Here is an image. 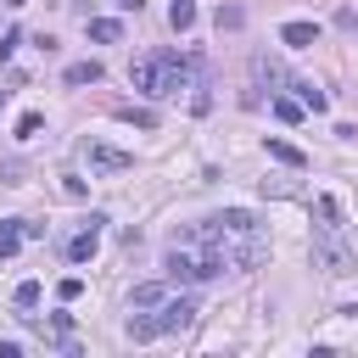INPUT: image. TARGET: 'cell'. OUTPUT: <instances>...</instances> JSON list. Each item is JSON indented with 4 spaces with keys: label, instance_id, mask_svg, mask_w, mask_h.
I'll list each match as a JSON object with an SVG mask.
<instances>
[{
    "label": "cell",
    "instance_id": "cell-1",
    "mask_svg": "<svg viewBox=\"0 0 358 358\" xmlns=\"http://www.w3.org/2000/svg\"><path fill=\"white\" fill-rule=\"evenodd\" d=\"M190 246H201L207 257H218L224 268H257L268 257V229L257 224V213L246 207H224L213 218H201L190 229Z\"/></svg>",
    "mask_w": 358,
    "mask_h": 358
},
{
    "label": "cell",
    "instance_id": "cell-2",
    "mask_svg": "<svg viewBox=\"0 0 358 358\" xmlns=\"http://www.w3.org/2000/svg\"><path fill=\"white\" fill-rule=\"evenodd\" d=\"M129 84L140 95H151V101H173L179 90H196L207 78H201V62L196 56H185V50H151V56H140L129 67Z\"/></svg>",
    "mask_w": 358,
    "mask_h": 358
},
{
    "label": "cell",
    "instance_id": "cell-3",
    "mask_svg": "<svg viewBox=\"0 0 358 358\" xmlns=\"http://www.w3.org/2000/svg\"><path fill=\"white\" fill-rule=\"evenodd\" d=\"M190 319H196V296H168L157 313H129L123 336H129V341H157V336H168V330H185Z\"/></svg>",
    "mask_w": 358,
    "mask_h": 358
},
{
    "label": "cell",
    "instance_id": "cell-4",
    "mask_svg": "<svg viewBox=\"0 0 358 358\" xmlns=\"http://www.w3.org/2000/svg\"><path fill=\"white\" fill-rule=\"evenodd\" d=\"M313 268H324L330 280H341V274L358 268V257H352V246L341 241V229H330V224L313 229Z\"/></svg>",
    "mask_w": 358,
    "mask_h": 358
},
{
    "label": "cell",
    "instance_id": "cell-5",
    "mask_svg": "<svg viewBox=\"0 0 358 358\" xmlns=\"http://www.w3.org/2000/svg\"><path fill=\"white\" fill-rule=\"evenodd\" d=\"M84 162H90V173H129V168H134V151L90 134V140H84Z\"/></svg>",
    "mask_w": 358,
    "mask_h": 358
},
{
    "label": "cell",
    "instance_id": "cell-6",
    "mask_svg": "<svg viewBox=\"0 0 358 358\" xmlns=\"http://www.w3.org/2000/svg\"><path fill=\"white\" fill-rule=\"evenodd\" d=\"M252 84L257 90H296V73H285V62H274V56H252Z\"/></svg>",
    "mask_w": 358,
    "mask_h": 358
},
{
    "label": "cell",
    "instance_id": "cell-7",
    "mask_svg": "<svg viewBox=\"0 0 358 358\" xmlns=\"http://www.w3.org/2000/svg\"><path fill=\"white\" fill-rule=\"evenodd\" d=\"M101 224H106V218H101V213H90V218H84V229L67 241V257H73V263H90V257L101 252Z\"/></svg>",
    "mask_w": 358,
    "mask_h": 358
},
{
    "label": "cell",
    "instance_id": "cell-8",
    "mask_svg": "<svg viewBox=\"0 0 358 358\" xmlns=\"http://www.w3.org/2000/svg\"><path fill=\"white\" fill-rule=\"evenodd\" d=\"M268 157H274V162H285V168H296V173L308 168V151H302V145H291V140H280V134H268Z\"/></svg>",
    "mask_w": 358,
    "mask_h": 358
},
{
    "label": "cell",
    "instance_id": "cell-9",
    "mask_svg": "<svg viewBox=\"0 0 358 358\" xmlns=\"http://www.w3.org/2000/svg\"><path fill=\"white\" fill-rule=\"evenodd\" d=\"M280 39H285L291 50H308V45H319V22H285Z\"/></svg>",
    "mask_w": 358,
    "mask_h": 358
},
{
    "label": "cell",
    "instance_id": "cell-10",
    "mask_svg": "<svg viewBox=\"0 0 358 358\" xmlns=\"http://www.w3.org/2000/svg\"><path fill=\"white\" fill-rule=\"evenodd\" d=\"M162 302H168V285L162 280H145V285L129 291V308H162Z\"/></svg>",
    "mask_w": 358,
    "mask_h": 358
},
{
    "label": "cell",
    "instance_id": "cell-11",
    "mask_svg": "<svg viewBox=\"0 0 358 358\" xmlns=\"http://www.w3.org/2000/svg\"><path fill=\"white\" fill-rule=\"evenodd\" d=\"M22 224H28V218H6V224H0V257H17V246L28 241Z\"/></svg>",
    "mask_w": 358,
    "mask_h": 358
},
{
    "label": "cell",
    "instance_id": "cell-12",
    "mask_svg": "<svg viewBox=\"0 0 358 358\" xmlns=\"http://www.w3.org/2000/svg\"><path fill=\"white\" fill-rule=\"evenodd\" d=\"M90 39H95V45H117V39H123V22H117V17H95V22H90Z\"/></svg>",
    "mask_w": 358,
    "mask_h": 358
},
{
    "label": "cell",
    "instance_id": "cell-13",
    "mask_svg": "<svg viewBox=\"0 0 358 358\" xmlns=\"http://www.w3.org/2000/svg\"><path fill=\"white\" fill-rule=\"evenodd\" d=\"M168 22H173V34H190V22H196V0H173V6H168Z\"/></svg>",
    "mask_w": 358,
    "mask_h": 358
},
{
    "label": "cell",
    "instance_id": "cell-14",
    "mask_svg": "<svg viewBox=\"0 0 358 358\" xmlns=\"http://www.w3.org/2000/svg\"><path fill=\"white\" fill-rule=\"evenodd\" d=\"M62 78H67V84H101V62H73Z\"/></svg>",
    "mask_w": 358,
    "mask_h": 358
},
{
    "label": "cell",
    "instance_id": "cell-15",
    "mask_svg": "<svg viewBox=\"0 0 358 358\" xmlns=\"http://www.w3.org/2000/svg\"><path fill=\"white\" fill-rule=\"evenodd\" d=\"M112 112H117L123 123H134V129H157V112H151V106H112Z\"/></svg>",
    "mask_w": 358,
    "mask_h": 358
},
{
    "label": "cell",
    "instance_id": "cell-16",
    "mask_svg": "<svg viewBox=\"0 0 358 358\" xmlns=\"http://www.w3.org/2000/svg\"><path fill=\"white\" fill-rule=\"evenodd\" d=\"M302 112H308L302 101H291V95H274V117H280V123H302Z\"/></svg>",
    "mask_w": 358,
    "mask_h": 358
},
{
    "label": "cell",
    "instance_id": "cell-17",
    "mask_svg": "<svg viewBox=\"0 0 358 358\" xmlns=\"http://www.w3.org/2000/svg\"><path fill=\"white\" fill-rule=\"evenodd\" d=\"M296 101H302L308 112H324V95H319V84H308V78H296Z\"/></svg>",
    "mask_w": 358,
    "mask_h": 358
},
{
    "label": "cell",
    "instance_id": "cell-18",
    "mask_svg": "<svg viewBox=\"0 0 358 358\" xmlns=\"http://www.w3.org/2000/svg\"><path fill=\"white\" fill-rule=\"evenodd\" d=\"M313 213H319V224L341 229V207H336V196H319V201H313Z\"/></svg>",
    "mask_w": 358,
    "mask_h": 358
},
{
    "label": "cell",
    "instance_id": "cell-19",
    "mask_svg": "<svg viewBox=\"0 0 358 358\" xmlns=\"http://www.w3.org/2000/svg\"><path fill=\"white\" fill-rule=\"evenodd\" d=\"M39 129H45L39 112H22V117H17V140H39Z\"/></svg>",
    "mask_w": 358,
    "mask_h": 358
},
{
    "label": "cell",
    "instance_id": "cell-20",
    "mask_svg": "<svg viewBox=\"0 0 358 358\" xmlns=\"http://www.w3.org/2000/svg\"><path fill=\"white\" fill-rule=\"evenodd\" d=\"M56 296H62V302H78V296H84V280H78V274H67V280L56 285Z\"/></svg>",
    "mask_w": 358,
    "mask_h": 358
},
{
    "label": "cell",
    "instance_id": "cell-21",
    "mask_svg": "<svg viewBox=\"0 0 358 358\" xmlns=\"http://www.w3.org/2000/svg\"><path fill=\"white\" fill-rule=\"evenodd\" d=\"M39 291H45L39 280H22V285H17V308H34V302H39Z\"/></svg>",
    "mask_w": 358,
    "mask_h": 358
},
{
    "label": "cell",
    "instance_id": "cell-22",
    "mask_svg": "<svg viewBox=\"0 0 358 358\" xmlns=\"http://www.w3.org/2000/svg\"><path fill=\"white\" fill-rule=\"evenodd\" d=\"M241 22H246L241 6H218V28H241Z\"/></svg>",
    "mask_w": 358,
    "mask_h": 358
},
{
    "label": "cell",
    "instance_id": "cell-23",
    "mask_svg": "<svg viewBox=\"0 0 358 358\" xmlns=\"http://www.w3.org/2000/svg\"><path fill=\"white\" fill-rule=\"evenodd\" d=\"M17 45H22V34H17V28H11V34H6V39H0V62H6V56H11V50H17Z\"/></svg>",
    "mask_w": 358,
    "mask_h": 358
},
{
    "label": "cell",
    "instance_id": "cell-24",
    "mask_svg": "<svg viewBox=\"0 0 358 358\" xmlns=\"http://www.w3.org/2000/svg\"><path fill=\"white\" fill-rule=\"evenodd\" d=\"M6 6H28V0H6Z\"/></svg>",
    "mask_w": 358,
    "mask_h": 358
},
{
    "label": "cell",
    "instance_id": "cell-25",
    "mask_svg": "<svg viewBox=\"0 0 358 358\" xmlns=\"http://www.w3.org/2000/svg\"><path fill=\"white\" fill-rule=\"evenodd\" d=\"M0 101H6V90H0Z\"/></svg>",
    "mask_w": 358,
    "mask_h": 358
}]
</instances>
